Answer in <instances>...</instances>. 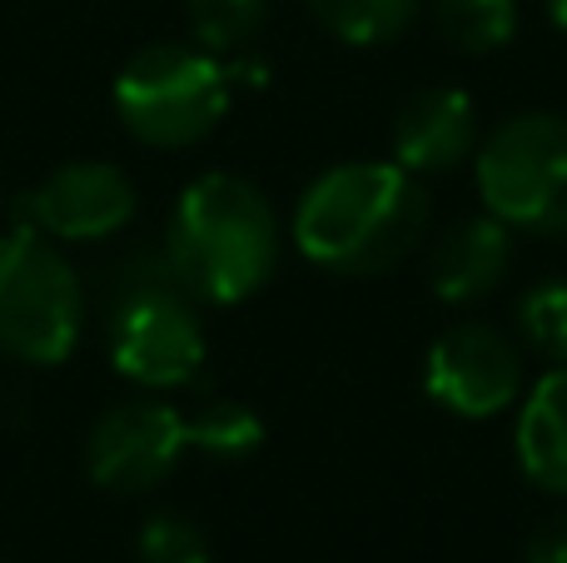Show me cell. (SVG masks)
<instances>
[{
    "label": "cell",
    "instance_id": "obj_1",
    "mask_svg": "<svg viewBox=\"0 0 567 563\" xmlns=\"http://www.w3.org/2000/svg\"><path fill=\"white\" fill-rule=\"evenodd\" d=\"M429 235V190L399 160H349L293 205V245L329 275L369 279L399 269Z\"/></svg>",
    "mask_w": 567,
    "mask_h": 563
},
{
    "label": "cell",
    "instance_id": "obj_2",
    "mask_svg": "<svg viewBox=\"0 0 567 563\" xmlns=\"http://www.w3.org/2000/svg\"><path fill=\"white\" fill-rule=\"evenodd\" d=\"M165 255L195 305H239L259 295L279 265L275 205L255 180L209 170L179 190Z\"/></svg>",
    "mask_w": 567,
    "mask_h": 563
},
{
    "label": "cell",
    "instance_id": "obj_3",
    "mask_svg": "<svg viewBox=\"0 0 567 563\" xmlns=\"http://www.w3.org/2000/svg\"><path fill=\"white\" fill-rule=\"evenodd\" d=\"M105 335L110 365L150 395L195 385L209 355L199 309L165 249H135L115 259L105 275Z\"/></svg>",
    "mask_w": 567,
    "mask_h": 563
},
{
    "label": "cell",
    "instance_id": "obj_4",
    "mask_svg": "<svg viewBox=\"0 0 567 563\" xmlns=\"http://www.w3.org/2000/svg\"><path fill=\"white\" fill-rule=\"evenodd\" d=\"M235 75L199 45H145L115 75V115L140 145L185 150L225 120Z\"/></svg>",
    "mask_w": 567,
    "mask_h": 563
},
{
    "label": "cell",
    "instance_id": "obj_5",
    "mask_svg": "<svg viewBox=\"0 0 567 563\" xmlns=\"http://www.w3.org/2000/svg\"><path fill=\"white\" fill-rule=\"evenodd\" d=\"M85 329V285L55 239L20 225L0 235V355L60 365Z\"/></svg>",
    "mask_w": 567,
    "mask_h": 563
},
{
    "label": "cell",
    "instance_id": "obj_6",
    "mask_svg": "<svg viewBox=\"0 0 567 563\" xmlns=\"http://www.w3.org/2000/svg\"><path fill=\"white\" fill-rule=\"evenodd\" d=\"M478 199L523 235H567V120L548 110L513 115L473 150Z\"/></svg>",
    "mask_w": 567,
    "mask_h": 563
},
{
    "label": "cell",
    "instance_id": "obj_7",
    "mask_svg": "<svg viewBox=\"0 0 567 563\" xmlns=\"http://www.w3.org/2000/svg\"><path fill=\"white\" fill-rule=\"evenodd\" d=\"M189 454L185 409L165 399H125L105 409L85 439V474L110 494H150Z\"/></svg>",
    "mask_w": 567,
    "mask_h": 563
},
{
    "label": "cell",
    "instance_id": "obj_8",
    "mask_svg": "<svg viewBox=\"0 0 567 563\" xmlns=\"http://www.w3.org/2000/svg\"><path fill=\"white\" fill-rule=\"evenodd\" d=\"M423 395L458 419H493L523 399V355L493 325H453L429 345Z\"/></svg>",
    "mask_w": 567,
    "mask_h": 563
},
{
    "label": "cell",
    "instance_id": "obj_9",
    "mask_svg": "<svg viewBox=\"0 0 567 563\" xmlns=\"http://www.w3.org/2000/svg\"><path fill=\"white\" fill-rule=\"evenodd\" d=\"M135 180L110 160H70L50 170L20 205V225L40 229L55 245H95L135 219Z\"/></svg>",
    "mask_w": 567,
    "mask_h": 563
},
{
    "label": "cell",
    "instance_id": "obj_10",
    "mask_svg": "<svg viewBox=\"0 0 567 563\" xmlns=\"http://www.w3.org/2000/svg\"><path fill=\"white\" fill-rule=\"evenodd\" d=\"M478 150V110L463 90L439 85L403 100L393 115V160L409 175H449Z\"/></svg>",
    "mask_w": 567,
    "mask_h": 563
},
{
    "label": "cell",
    "instance_id": "obj_11",
    "mask_svg": "<svg viewBox=\"0 0 567 563\" xmlns=\"http://www.w3.org/2000/svg\"><path fill=\"white\" fill-rule=\"evenodd\" d=\"M513 265V229L503 219L468 215L433 245L429 255V285L439 305H473V299L493 295Z\"/></svg>",
    "mask_w": 567,
    "mask_h": 563
},
{
    "label": "cell",
    "instance_id": "obj_12",
    "mask_svg": "<svg viewBox=\"0 0 567 563\" xmlns=\"http://www.w3.org/2000/svg\"><path fill=\"white\" fill-rule=\"evenodd\" d=\"M518 469L548 494H567V365H553L518 399Z\"/></svg>",
    "mask_w": 567,
    "mask_h": 563
},
{
    "label": "cell",
    "instance_id": "obj_13",
    "mask_svg": "<svg viewBox=\"0 0 567 563\" xmlns=\"http://www.w3.org/2000/svg\"><path fill=\"white\" fill-rule=\"evenodd\" d=\"M303 6L343 45H389L413 25L423 0H303Z\"/></svg>",
    "mask_w": 567,
    "mask_h": 563
},
{
    "label": "cell",
    "instance_id": "obj_14",
    "mask_svg": "<svg viewBox=\"0 0 567 563\" xmlns=\"http://www.w3.org/2000/svg\"><path fill=\"white\" fill-rule=\"evenodd\" d=\"M185 439L205 459H249L265 444V419L249 405H239V399L215 395L185 414Z\"/></svg>",
    "mask_w": 567,
    "mask_h": 563
},
{
    "label": "cell",
    "instance_id": "obj_15",
    "mask_svg": "<svg viewBox=\"0 0 567 563\" xmlns=\"http://www.w3.org/2000/svg\"><path fill=\"white\" fill-rule=\"evenodd\" d=\"M439 30L463 55H488L518 35V0H429Z\"/></svg>",
    "mask_w": 567,
    "mask_h": 563
},
{
    "label": "cell",
    "instance_id": "obj_16",
    "mask_svg": "<svg viewBox=\"0 0 567 563\" xmlns=\"http://www.w3.org/2000/svg\"><path fill=\"white\" fill-rule=\"evenodd\" d=\"M189 30L209 55H239L265 25V0H185Z\"/></svg>",
    "mask_w": 567,
    "mask_h": 563
},
{
    "label": "cell",
    "instance_id": "obj_17",
    "mask_svg": "<svg viewBox=\"0 0 567 563\" xmlns=\"http://www.w3.org/2000/svg\"><path fill=\"white\" fill-rule=\"evenodd\" d=\"M518 329L548 365H567V279H543L518 299Z\"/></svg>",
    "mask_w": 567,
    "mask_h": 563
},
{
    "label": "cell",
    "instance_id": "obj_18",
    "mask_svg": "<svg viewBox=\"0 0 567 563\" xmlns=\"http://www.w3.org/2000/svg\"><path fill=\"white\" fill-rule=\"evenodd\" d=\"M135 554H140V563H209V539L195 519L155 514L140 529Z\"/></svg>",
    "mask_w": 567,
    "mask_h": 563
},
{
    "label": "cell",
    "instance_id": "obj_19",
    "mask_svg": "<svg viewBox=\"0 0 567 563\" xmlns=\"http://www.w3.org/2000/svg\"><path fill=\"white\" fill-rule=\"evenodd\" d=\"M528 563H567V514L548 519V524L533 529L528 539V554H523Z\"/></svg>",
    "mask_w": 567,
    "mask_h": 563
},
{
    "label": "cell",
    "instance_id": "obj_20",
    "mask_svg": "<svg viewBox=\"0 0 567 563\" xmlns=\"http://www.w3.org/2000/svg\"><path fill=\"white\" fill-rule=\"evenodd\" d=\"M543 10H548V20L567 35V0H543Z\"/></svg>",
    "mask_w": 567,
    "mask_h": 563
}]
</instances>
